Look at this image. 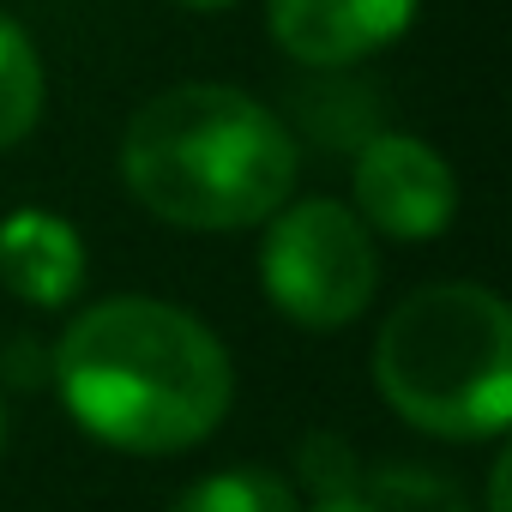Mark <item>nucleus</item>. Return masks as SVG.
Returning a JSON list of instances; mask_svg holds the SVG:
<instances>
[{
	"label": "nucleus",
	"mask_w": 512,
	"mask_h": 512,
	"mask_svg": "<svg viewBox=\"0 0 512 512\" xmlns=\"http://www.w3.org/2000/svg\"><path fill=\"white\" fill-rule=\"evenodd\" d=\"M260 284L272 308H284L296 326H314V332L350 326L380 284L374 235L338 199H284L266 217Z\"/></svg>",
	"instance_id": "20e7f679"
},
{
	"label": "nucleus",
	"mask_w": 512,
	"mask_h": 512,
	"mask_svg": "<svg viewBox=\"0 0 512 512\" xmlns=\"http://www.w3.org/2000/svg\"><path fill=\"white\" fill-rule=\"evenodd\" d=\"M386 404L440 440H494L512 416V314L488 284H434L398 302L374 344Z\"/></svg>",
	"instance_id": "7ed1b4c3"
},
{
	"label": "nucleus",
	"mask_w": 512,
	"mask_h": 512,
	"mask_svg": "<svg viewBox=\"0 0 512 512\" xmlns=\"http://www.w3.org/2000/svg\"><path fill=\"white\" fill-rule=\"evenodd\" d=\"M175 7H193V13H223V7H235V0H175Z\"/></svg>",
	"instance_id": "f8f14e48"
},
{
	"label": "nucleus",
	"mask_w": 512,
	"mask_h": 512,
	"mask_svg": "<svg viewBox=\"0 0 512 512\" xmlns=\"http://www.w3.org/2000/svg\"><path fill=\"white\" fill-rule=\"evenodd\" d=\"M0 446H7V404H0Z\"/></svg>",
	"instance_id": "ddd939ff"
},
{
	"label": "nucleus",
	"mask_w": 512,
	"mask_h": 512,
	"mask_svg": "<svg viewBox=\"0 0 512 512\" xmlns=\"http://www.w3.org/2000/svg\"><path fill=\"white\" fill-rule=\"evenodd\" d=\"M506 494H512V458L500 452V458H494V470H488V512H512V500H506Z\"/></svg>",
	"instance_id": "9b49d317"
},
{
	"label": "nucleus",
	"mask_w": 512,
	"mask_h": 512,
	"mask_svg": "<svg viewBox=\"0 0 512 512\" xmlns=\"http://www.w3.org/2000/svg\"><path fill=\"white\" fill-rule=\"evenodd\" d=\"M169 512H296V494L284 476L272 470H217V476H199Z\"/></svg>",
	"instance_id": "9d476101"
},
{
	"label": "nucleus",
	"mask_w": 512,
	"mask_h": 512,
	"mask_svg": "<svg viewBox=\"0 0 512 512\" xmlns=\"http://www.w3.org/2000/svg\"><path fill=\"white\" fill-rule=\"evenodd\" d=\"M350 187H356V217L392 241H428L458 211V181L446 157L410 133H368Z\"/></svg>",
	"instance_id": "39448f33"
},
{
	"label": "nucleus",
	"mask_w": 512,
	"mask_h": 512,
	"mask_svg": "<svg viewBox=\"0 0 512 512\" xmlns=\"http://www.w3.org/2000/svg\"><path fill=\"white\" fill-rule=\"evenodd\" d=\"M302 482L314 488V512H470L440 470L362 464L338 434H314L302 446Z\"/></svg>",
	"instance_id": "423d86ee"
},
{
	"label": "nucleus",
	"mask_w": 512,
	"mask_h": 512,
	"mask_svg": "<svg viewBox=\"0 0 512 512\" xmlns=\"http://www.w3.org/2000/svg\"><path fill=\"white\" fill-rule=\"evenodd\" d=\"M416 0H272V37L302 67H350L398 43Z\"/></svg>",
	"instance_id": "0eeeda50"
},
{
	"label": "nucleus",
	"mask_w": 512,
	"mask_h": 512,
	"mask_svg": "<svg viewBox=\"0 0 512 512\" xmlns=\"http://www.w3.org/2000/svg\"><path fill=\"white\" fill-rule=\"evenodd\" d=\"M49 374L91 440L145 458L199 446L235 398V368L211 326L151 296L85 308L61 332Z\"/></svg>",
	"instance_id": "f257e3e1"
},
{
	"label": "nucleus",
	"mask_w": 512,
	"mask_h": 512,
	"mask_svg": "<svg viewBox=\"0 0 512 512\" xmlns=\"http://www.w3.org/2000/svg\"><path fill=\"white\" fill-rule=\"evenodd\" d=\"M0 284L31 308H67L85 284V241L55 211L0 217Z\"/></svg>",
	"instance_id": "6e6552de"
},
{
	"label": "nucleus",
	"mask_w": 512,
	"mask_h": 512,
	"mask_svg": "<svg viewBox=\"0 0 512 512\" xmlns=\"http://www.w3.org/2000/svg\"><path fill=\"white\" fill-rule=\"evenodd\" d=\"M290 127L235 85H175L121 139L133 199L175 229H253L296 187Z\"/></svg>",
	"instance_id": "f03ea898"
},
{
	"label": "nucleus",
	"mask_w": 512,
	"mask_h": 512,
	"mask_svg": "<svg viewBox=\"0 0 512 512\" xmlns=\"http://www.w3.org/2000/svg\"><path fill=\"white\" fill-rule=\"evenodd\" d=\"M37 121H43V61H37V43L0 13V151L31 139Z\"/></svg>",
	"instance_id": "1a4fd4ad"
}]
</instances>
